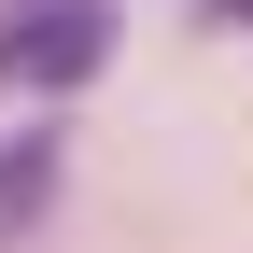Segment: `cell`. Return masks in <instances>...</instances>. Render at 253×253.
<instances>
[{"instance_id": "obj_3", "label": "cell", "mask_w": 253, "mask_h": 253, "mask_svg": "<svg viewBox=\"0 0 253 253\" xmlns=\"http://www.w3.org/2000/svg\"><path fill=\"white\" fill-rule=\"evenodd\" d=\"M197 14H211V28H239V14H253V0H197Z\"/></svg>"}, {"instance_id": "obj_2", "label": "cell", "mask_w": 253, "mask_h": 253, "mask_svg": "<svg viewBox=\"0 0 253 253\" xmlns=\"http://www.w3.org/2000/svg\"><path fill=\"white\" fill-rule=\"evenodd\" d=\"M56 183H71V126H56V113H28L14 141H0V253H14V239H42Z\"/></svg>"}, {"instance_id": "obj_1", "label": "cell", "mask_w": 253, "mask_h": 253, "mask_svg": "<svg viewBox=\"0 0 253 253\" xmlns=\"http://www.w3.org/2000/svg\"><path fill=\"white\" fill-rule=\"evenodd\" d=\"M113 56V0H0V84L56 99Z\"/></svg>"}]
</instances>
